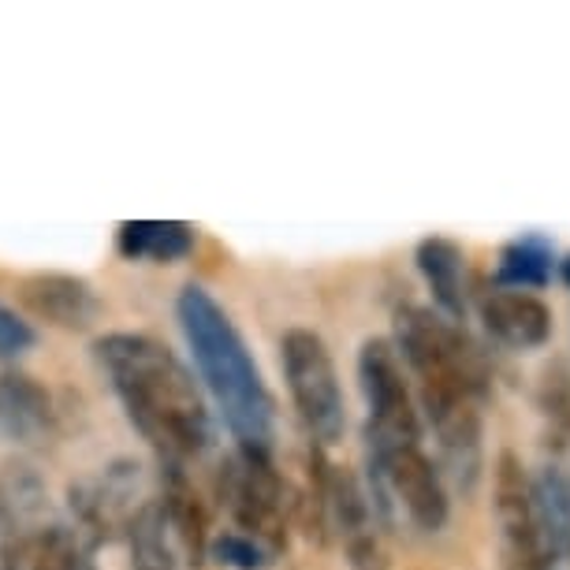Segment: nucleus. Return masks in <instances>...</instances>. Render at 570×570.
Here are the masks:
<instances>
[{"label":"nucleus","instance_id":"1","mask_svg":"<svg viewBox=\"0 0 570 570\" xmlns=\"http://www.w3.org/2000/svg\"><path fill=\"white\" fill-rule=\"evenodd\" d=\"M392 347L411 381H417L422 411L448 466L470 489L481 470V395H485V370L478 351L455 321L425 306L395 309Z\"/></svg>","mask_w":570,"mask_h":570},{"label":"nucleus","instance_id":"2","mask_svg":"<svg viewBox=\"0 0 570 570\" xmlns=\"http://www.w3.org/2000/svg\"><path fill=\"white\" fill-rule=\"evenodd\" d=\"M98 362L109 373L127 417L165 462L202 455L213 440V422L195 376L165 343L142 332H109L98 340Z\"/></svg>","mask_w":570,"mask_h":570},{"label":"nucleus","instance_id":"3","mask_svg":"<svg viewBox=\"0 0 570 570\" xmlns=\"http://www.w3.org/2000/svg\"><path fill=\"white\" fill-rule=\"evenodd\" d=\"M179 328L187 347L195 351V365L206 381L209 395L217 400L224 425L246 451L273 448V395H268L262 370L254 354L246 351L239 328L224 314V306L206 287L187 284L176 303Z\"/></svg>","mask_w":570,"mask_h":570},{"label":"nucleus","instance_id":"4","mask_svg":"<svg viewBox=\"0 0 570 570\" xmlns=\"http://www.w3.org/2000/svg\"><path fill=\"white\" fill-rule=\"evenodd\" d=\"M279 365H284L287 392L309 436L325 448L336 444L347 429V406H343L340 373L328 343L314 328H287L279 340Z\"/></svg>","mask_w":570,"mask_h":570},{"label":"nucleus","instance_id":"5","mask_svg":"<svg viewBox=\"0 0 570 570\" xmlns=\"http://www.w3.org/2000/svg\"><path fill=\"white\" fill-rule=\"evenodd\" d=\"M376 508H400L417 530L436 533L448 522V489L422 444H370Z\"/></svg>","mask_w":570,"mask_h":570},{"label":"nucleus","instance_id":"6","mask_svg":"<svg viewBox=\"0 0 570 570\" xmlns=\"http://www.w3.org/2000/svg\"><path fill=\"white\" fill-rule=\"evenodd\" d=\"M224 508L232 511V519L239 522L243 537H250L262 548H279L287 537V485L268 462L265 451H246L239 448L224 466L220 481Z\"/></svg>","mask_w":570,"mask_h":570},{"label":"nucleus","instance_id":"7","mask_svg":"<svg viewBox=\"0 0 570 570\" xmlns=\"http://www.w3.org/2000/svg\"><path fill=\"white\" fill-rule=\"evenodd\" d=\"M358 381L365 406H370L365 440L370 444H422V417H417L411 384H406L411 376L389 340L362 343Z\"/></svg>","mask_w":570,"mask_h":570},{"label":"nucleus","instance_id":"8","mask_svg":"<svg viewBox=\"0 0 570 570\" xmlns=\"http://www.w3.org/2000/svg\"><path fill=\"white\" fill-rule=\"evenodd\" d=\"M492 511H497L500 570H537V525L533 489L522 459L511 448L500 451L492 478Z\"/></svg>","mask_w":570,"mask_h":570},{"label":"nucleus","instance_id":"9","mask_svg":"<svg viewBox=\"0 0 570 570\" xmlns=\"http://www.w3.org/2000/svg\"><path fill=\"white\" fill-rule=\"evenodd\" d=\"M19 298L35 317H46L49 325L82 332L101 317V298L82 276L71 273H35L19 284Z\"/></svg>","mask_w":570,"mask_h":570},{"label":"nucleus","instance_id":"10","mask_svg":"<svg viewBox=\"0 0 570 570\" xmlns=\"http://www.w3.org/2000/svg\"><path fill=\"white\" fill-rule=\"evenodd\" d=\"M537 570H570V481L559 466H541L530 478Z\"/></svg>","mask_w":570,"mask_h":570},{"label":"nucleus","instance_id":"11","mask_svg":"<svg viewBox=\"0 0 570 570\" xmlns=\"http://www.w3.org/2000/svg\"><path fill=\"white\" fill-rule=\"evenodd\" d=\"M481 321H485L489 336H497L503 347L533 351L552 340V309L530 292H511V287H497V292L481 295Z\"/></svg>","mask_w":570,"mask_h":570},{"label":"nucleus","instance_id":"12","mask_svg":"<svg viewBox=\"0 0 570 570\" xmlns=\"http://www.w3.org/2000/svg\"><path fill=\"white\" fill-rule=\"evenodd\" d=\"M417 273L425 276L429 292H433L440 314L448 321L466 317V254L459 243L444 239V235H429L417 243Z\"/></svg>","mask_w":570,"mask_h":570},{"label":"nucleus","instance_id":"13","mask_svg":"<svg viewBox=\"0 0 570 570\" xmlns=\"http://www.w3.org/2000/svg\"><path fill=\"white\" fill-rule=\"evenodd\" d=\"M0 429L8 436L23 440V444H38V440L49 436L52 403L35 376L16 370L0 373Z\"/></svg>","mask_w":570,"mask_h":570},{"label":"nucleus","instance_id":"14","mask_svg":"<svg viewBox=\"0 0 570 570\" xmlns=\"http://www.w3.org/2000/svg\"><path fill=\"white\" fill-rule=\"evenodd\" d=\"M157 503H160V511H165L171 537H176L179 548L187 552V559L190 563H202V556H206V514H202V503H198L195 489H190V481L179 462H168L165 497Z\"/></svg>","mask_w":570,"mask_h":570},{"label":"nucleus","instance_id":"15","mask_svg":"<svg viewBox=\"0 0 570 570\" xmlns=\"http://www.w3.org/2000/svg\"><path fill=\"white\" fill-rule=\"evenodd\" d=\"M127 544H131V570H176L171 530L157 500H149L135 511L131 525H127Z\"/></svg>","mask_w":570,"mask_h":570},{"label":"nucleus","instance_id":"16","mask_svg":"<svg viewBox=\"0 0 570 570\" xmlns=\"http://www.w3.org/2000/svg\"><path fill=\"white\" fill-rule=\"evenodd\" d=\"M195 235L187 224L171 220H138L120 228V250L127 257H154V262H176V257L190 254Z\"/></svg>","mask_w":570,"mask_h":570},{"label":"nucleus","instance_id":"17","mask_svg":"<svg viewBox=\"0 0 570 570\" xmlns=\"http://www.w3.org/2000/svg\"><path fill=\"white\" fill-rule=\"evenodd\" d=\"M552 276V246L541 235H525L514 239L500 257L497 284L511 287V292H530V287H544Z\"/></svg>","mask_w":570,"mask_h":570},{"label":"nucleus","instance_id":"18","mask_svg":"<svg viewBox=\"0 0 570 570\" xmlns=\"http://www.w3.org/2000/svg\"><path fill=\"white\" fill-rule=\"evenodd\" d=\"M0 570H60V530L27 533L8 541Z\"/></svg>","mask_w":570,"mask_h":570},{"label":"nucleus","instance_id":"19","mask_svg":"<svg viewBox=\"0 0 570 570\" xmlns=\"http://www.w3.org/2000/svg\"><path fill=\"white\" fill-rule=\"evenodd\" d=\"M213 556H217L224 567H235V570H262L265 567V548L257 541H250V537H243V533L217 537Z\"/></svg>","mask_w":570,"mask_h":570},{"label":"nucleus","instance_id":"20","mask_svg":"<svg viewBox=\"0 0 570 570\" xmlns=\"http://www.w3.org/2000/svg\"><path fill=\"white\" fill-rule=\"evenodd\" d=\"M35 347V328L16 309L0 306V362H12Z\"/></svg>","mask_w":570,"mask_h":570},{"label":"nucleus","instance_id":"21","mask_svg":"<svg viewBox=\"0 0 570 570\" xmlns=\"http://www.w3.org/2000/svg\"><path fill=\"white\" fill-rule=\"evenodd\" d=\"M559 276H563V284L570 287V257H567V262H559Z\"/></svg>","mask_w":570,"mask_h":570}]
</instances>
